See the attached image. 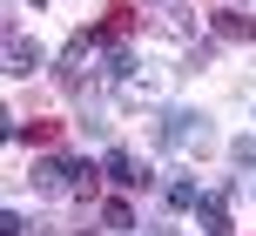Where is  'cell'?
<instances>
[{"label": "cell", "instance_id": "obj_1", "mask_svg": "<svg viewBox=\"0 0 256 236\" xmlns=\"http://www.w3.org/2000/svg\"><path fill=\"white\" fill-rule=\"evenodd\" d=\"M209 142H216V135H209V122L196 115V108H168L162 115V148L182 156V148H209Z\"/></svg>", "mask_w": 256, "mask_h": 236}, {"label": "cell", "instance_id": "obj_2", "mask_svg": "<svg viewBox=\"0 0 256 236\" xmlns=\"http://www.w3.org/2000/svg\"><path fill=\"white\" fill-rule=\"evenodd\" d=\"M115 94H122L128 108H162V94H168V74H162V68H148V61H142V68H135V74L122 81Z\"/></svg>", "mask_w": 256, "mask_h": 236}, {"label": "cell", "instance_id": "obj_3", "mask_svg": "<svg viewBox=\"0 0 256 236\" xmlns=\"http://www.w3.org/2000/svg\"><path fill=\"white\" fill-rule=\"evenodd\" d=\"M34 189L40 196H74V156H40L34 162Z\"/></svg>", "mask_w": 256, "mask_h": 236}, {"label": "cell", "instance_id": "obj_4", "mask_svg": "<svg viewBox=\"0 0 256 236\" xmlns=\"http://www.w3.org/2000/svg\"><path fill=\"white\" fill-rule=\"evenodd\" d=\"M230 196H236V182L209 189V196L196 202V230H202V236H230Z\"/></svg>", "mask_w": 256, "mask_h": 236}, {"label": "cell", "instance_id": "obj_5", "mask_svg": "<svg viewBox=\"0 0 256 236\" xmlns=\"http://www.w3.org/2000/svg\"><path fill=\"white\" fill-rule=\"evenodd\" d=\"M74 102H81V128H88L94 142H108V135H115V108L102 102V88H94V81H88V88H81Z\"/></svg>", "mask_w": 256, "mask_h": 236}, {"label": "cell", "instance_id": "obj_6", "mask_svg": "<svg viewBox=\"0 0 256 236\" xmlns=\"http://www.w3.org/2000/svg\"><path fill=\"white\" fill-rule=\"evenodd\" d=\"M108 182H115V189H148V162H142V156H128V148H108Z\"/></svg>", "mask_w": 256, "mask_h": 236}, {"label": "cell", "instance_id": "obj_7", "mask_svg": "<svg viewBox=\"0 0 256 236\" xmlns=\"http://www.w3.org/2000/svg\"><path fill=\"white\" fill-rule=\"evenodd\" d=\"M155 34H162L168 48H182V40H196V14L176 0V7H162V14H155Z\"/></svg>", "mask_w": 256, "mask_h": 236}, {"label": "cell", "instance_id": "obj_8", "mask_svg": "<svg viewBox=\"0 0 256 236\" xmlns=\"http://www.w3.org/2000/svg\"><path fill=\"white\" fill-rule=\"evenodd\" d=\"M162 202H168V210H176V216H196V202H202V189H196V176H189V169H182V176H176V182H168V189H162Z\"/></svg>", "mask_w": 256, "mask_h": 236}, {"label": "cell", "instance_id": "obj_9", "mask_svg": "<svg viewBox=\"0 0 256 236\" xmlns=\"http://www.w3.org/2000/svg\"><path fill=\"white\" fill-rule=\"evenodd\" d=\"M34 68H40V48L27 34H7V74L20 81V74H34Z\"/></svg>", "mask_w": 256, "mask_h": 236}, {"label": "cell", "instance_id": "obj_10", "mask_svg": "<svg viewBox=\"0 0 256 236\" xmlns=\"http://www.w3.org/2000/svg\"><path fill=\"white\" fill-rule=\"evenodd\" d=\"M135 68H142V61H135V48H108V54H102V81H108V88H122Z\"/></svg>", "mask_w": 256, "mask_h": 236}, {"label": "cell", "instance_id": "obj_11", "mask_svg": "<svg viewBox=\"0 0 256 236\" xmlns=\"http://www.w3.org/2000/svg\"><path fill=\"white\" fill-rule=\"evenodd\" d=\"M216 34H222V40H256V14H236V7L216 14Z\"/></svg>", "mask_w": 256, "mask_h": 236}, {"label": "cell", "instance_id": "obj_12", "mask_svg": "<svg viewBox=\"0 0 256 236\" xmlns=\"http://www.w3.org/2000/svg\"><path fill=\"white\" fill-rule=\"evenodd\" d=\"M102 230H108V236H135L142 223H135V210H128V202H102Z\"/></svg>", "mask_w": 256, "mask_h": 236}, {"label": "cell", "instance_id": "obj_13", "mask_svg": "<svg viewBox=\"0 0 256 236\" xmlns=\"http://www.w3.org/2000/svg\"><path fill=\"white\" fill-rule=\"evenodd\" d=\"M94 176H102V169H94V162H81V156H74V202H88V196H94Z\"/></svg>", "mask_w": 256, "mask_h": 236}, {"label": "cell", "instance_id": "obj_14", "mask_svg": "<svg viewBox=\"0 0 256 236\" xmlns=\"http://www.w3.org/2000/svg\"><path fill=\"white\" fill-rule=\"evenodd\" d=\"M230 162H236V169H256V135H236V142H230Z\"/></svg>", "mask_w": 256, "mask_h": 236}, {"label": "cell", "instance_id": "obj_15", "mask_svg": "<svg viewBox=\"0 0 256 236\" xmlns=\"http://www.w3.org/2000/svg\"><path fill=\"white\" fill-rule=\"evenodd\" d=\"M0 236H27V216L20 210H0Z\"/></svg>", "mask_w": 256, "mask_h": 236}, {"label": "cell", "instance_id": "obj_16", "mask_svg": "<svg viewBox=\"0 0 256 236\" xmlns=\"http://www.w3.org/2000/svg\"><path fill=\"white\" fill-rule=\"evenodd\" d=\"M148 236H176V230H148Z\"/></svg>", "mask_w": 256, "mask_h": 236}, {"label": "cell", "instance_id": "obj_17", "mask_svg": "<svg viewBox=\"0 0 256 236\" xmlns=\"http://www.w3.org/2000/svg\"><path fill=\"white\" fill-rule=\"evenodd\" d=\"M34 7H40V0H34Z\"/></svg>", "mask_w": 256, "mask_h": 236}]
</instances>
